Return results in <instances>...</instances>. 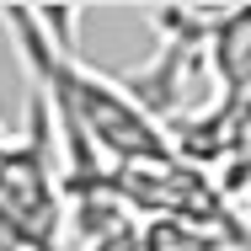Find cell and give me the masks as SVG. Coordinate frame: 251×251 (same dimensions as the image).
Segmentation results:
<instances>
[{"label": "cell", "mask_w": 251, "mask_h": 251, "mask_svg": "<svg viewBox=\"0 0 251 251\" xmlns=\"http://www.w3.org/2000/svg\"><path fill=\"white\" fill-rule=\"evenodd\" d=\"M70 193L59 139L38 91L27 86V123L0 145V251H64Z\"/></svg>", "instance_id": "cell-1"}, {"label": "cell", "mask_w": 251, "mask_h": 251, "mask_svg": "<svg viewBox=\"0 0 251 251\" xmlns=\"http://www.w3.org/2000/svg\"><path fill=\"white\" fill-rule=\"evenodd\" d=\"M5 134H11V128H5V123H0V145H5Z\"/></svg>", "instance_id": "cell-3"}, {"label": "cell", "mask_w": 251, "mask_h": 251, "mask_svg": "<svg viewBox=\"0 0 251 251\" xmlns=\"http://www.w3.org/2000/svg\"><path fill=\"white\" fill-rule=\"evenodd\" d=\"M139 251H235V241L208 225H193V219H145Z\"/></svg>", "instance_id": "cell-2"}]
</instances>
